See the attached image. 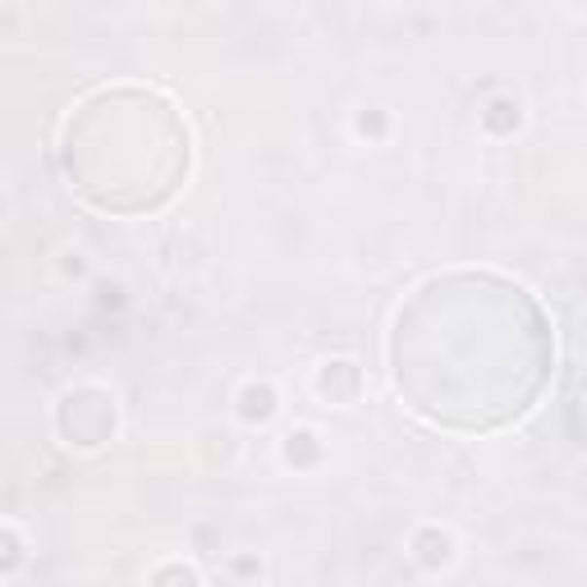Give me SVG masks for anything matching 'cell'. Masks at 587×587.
Returning <instances> with one entry per match:
<instances>
[{"label": "cell", "mask_w": 587, "mask_h": 587, "mask_svg": "<svg viewBox=\"0 0 587 587\" xmlns=\"http://www.w3.org/2000/svg\"><path fill=\"white\" fill-rule=\"evenodd\" d=\"M56 422H60V437L69 445L97 450L101 441H111V431H115V399L97 386H79L60 399Z\"/></svg>", "instance_id": "cell-1"}, {"label": "cell", "mask_w": 587, "mask_h": 587, "mask_svg": "<svg viewBox=\"0 0 587 587\" xmlns=\"http://www.w3.org/2000/svg\"><path fill=\"white\" fill-rule=\"evenodd\" d=\"M359 391H363V376H359V368H353L349 359L321 363V372H317V395H321V399L349 408L353 399H359Z\"/></svg>", "instance_id": "cell-2"}, {"label": "cell", "mask_w": 587, "mask_h": 587, "mask_svg": "<svg viewBox=\"0 0 587 587\" xmlns=\"http://www.w3.org/2000/svg\"><path fill=\"white\" fill-rule=\"evenodd\" d=\"M414 555H418V565H427V569H441V565H450V555H454L450 532H437V528L418 532V538H414Z\"/></svg>", "instance_id": "cell-3"}, {"label": "cell", "mask_w": 587, "mask_h": 587, "mask_svg": "<svg viewBox=\"0 0 587 587\" xmlns=\"http://www.w3.org/2000/svg\"><path fill=\"white\" fill-rule=\"evenodd\" d=\"M275 414V391L267 386V381H258V386H244L239 395V418L244 422H267Z\"/></svg>", "instance_id": "cell-4"}, {"label": "cell", "mask_w": 587, "mask_h": 587, "mask_svg": "<svg viewBox=\"0 0 587 587\" xmlns=\"http://www.w3.org/2000/svg\"><path fill=\"white\" fill-rule=\"evenodd\" d=\"M23 565V542L14 538L10 528H0V574H10Z\"/></svg>", "instance_id": "cell-5"}, {"label": "cell", "mask_w": 587, "mask_h": 587, "mask_svg": "<svg viewBox=\"0 0 587 587\" xmlns=\"http://www.w3.org/2000/svg\"><path fill=\"white\" fill-rule=\"evenodd\" d=\"M303 454L317 459V437H313V431H290V437H285V459H290V464H298Z\"/></svg>", "instance_id": "cell-6"}, {"label": "cell", "mask_w": 587, "mask_h": 587, "mask_svg": "<svg viewBox=\"0 0 587 587\" xmlns=\"http://www.w3.org/2000/svg\"><path fill=\"white\" fill-rule=\"evenodd\" d=\"M151 587H197V574L189 565H166V569H157Z\"/></svg>", "instance_id": "cell-7"}, {"label": "cell", "mask_w": 587, "mask_h": 587, "mask_svg": "<svg viewBox=\"0 0 587 587\" xmlns=\"http://www.w3.org/2000/svg\"><path fill=\"white\" fill-rule=\"evenodd\" d=\"M0 216H5V207H0Z\"/></svg>", "instance_id": "cell-8"}]
</instances>
